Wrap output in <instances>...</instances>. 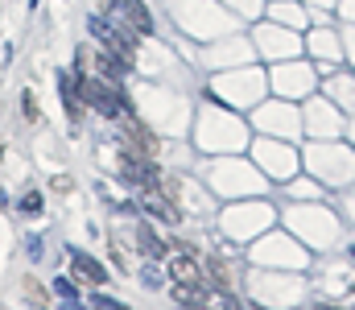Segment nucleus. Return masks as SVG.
I'll list each match as a JSON object with an SVG mask.
<instances>
[{
    "instance_id": "1",
    "label": "nucleus",
    "mask_w": 355,
    "mask_h": 310,
    "mask_svg": "<svg viewBox=\"0 0 355 310\" xmlns=\"http://www.w3.org/2000/svg\"><path fill=\"white\" fill-rule=\"evenodd\" d=\"M75 96H79V103L83 107H95L103 120H124L128 116V103H124V96H120V83H99V79H87V75H79L75 71Z\"/></svg>"
},
{
    "instance_id": "2",
    "label": "nucleus",
    "mask_w": 355,
    "mask_h": 310,
    "mask_svg": "<svg viewBox=\"0 0 355 310\" xmlns=\"http://www.w3.org/2000/svg\"><path fill=\"white\" fill-rule=\"evenodd\" d=\"M91 37L103 46V50H112L120 62H132V33H124V25L116 21V17H107V12H99V17H91L87 21Z\"/></svg>"
},
{
    "instance_id": "3",
    "label": "nucleus",
    "mask_w": 355,
    "mask_h": 310,
    "mask_svg": "<svg viewBox=\"0 0 355 310\" xmlns=\"http://www.w3.org/2000/svg\"><path fill=\"white\" fill-rule=\"evenodd\" d=\"M103 12H107V17H116L120 25H128L137 37L153 33V17L145 12V4H141V0H103Z\"/></svg>"
},
{
    "instance_id": "4",
    "label": "nucleus",
    "mask_w": 355,
    "mask_h": 310,
    "mask_svg": "<svg viewBox=\"0 0 355 310\" xmlns=\"http://www.w3.org/2000/svg\"><path fill=\"white\" fill-rule=\"evenodd\" d=\"M170 277H174L178 286H202V282H207V277H202V265H198L190 252L170 257Z\"/></svg>"
},
{
    "instance_id": "5",
    "label": "nucleus",
    "mask_w": 355,
    "mask_h": 310,
    "mask_svg": "<svg viewBox=\"0 0 355 310\" xmlns=\"http://www.w3.org/2000/svg\"><path fill=\"white\" fill-rule=\"evenodd\" d=\"M71 265H75V282H83V286H103L107 282V269L87 252H71Z\"/></svg>"
},
{
    "instance_id": "6",
    "label": "nucleus",
    "mask_w": 355,
    "mask_h": 310,
    "mask_svg": "<svg viewBox=\"0 0 355 310\" xmlns=\"http://www.w3.org/2000/svg\"><path fill=\"white\" fill-rule=\"evenodd\" d=\"M141 207L149 211V215H157V219H166V223H178V211L170 199H162L157 191H145V199H141Z\"/></svg>"
},
{
    "instance_id": "7",
    "label": "nucleus",
    "mask_w": 355,
    "mask_h": 310,
    "mask_svg": "<svg viewBox=\"0 0 355 310\" xmlns=\"http://www.w3.org/2000/svg\"><path fill=\"white\" fill-rule=\"evenodd\" d=\"M162 248H166V244L153 236V227H141V252H145V257H162Z\"/></svg>"
},
{
    "instance_id": "8",
    "label": "nucleus",
    "mask_w": 355,
    "mask_h": 310,
    "mask_svg": "<svg viewBox=\"0 0 355 310\" xmlns=\"http://www.w3.org/2000/svg\"><path fill=\"white\" fill-rule=\"evenodd\" d=\"M21 215H42V195H37V191H29V195L21 199Z\"/></svg>"
},
{
    "instance_id": "9",
    "label": "nucleus",
    "mask_w": 355,
    "mask_h": 310,
    "mask_svg": "<svg viewBox=\"0 0 355 310\" xmlns=\"http://www.w3.org/2000/svg\"><path fill=\"white\" fill-rule=\"evenodd\" d=\"M21 107H25V120H37V116H42V112H37V100H33V92L21 96Z\"/></svg>"
},
{
    "instance_id": "10",
    "label": "nucleus",
    "mask_w": 355,
    "mask_h": 310,
    "mask_svg": "<svg viewBox=\"0 0 355 310\" xmlns=\"http://www.w3.org/2000/svg\"><path fill=\"white\" fill-rule=\"evenodd\" d=\"M54 294H62V298H79V290H75V282H54Z\"/></svg>"
}]
</instances>
